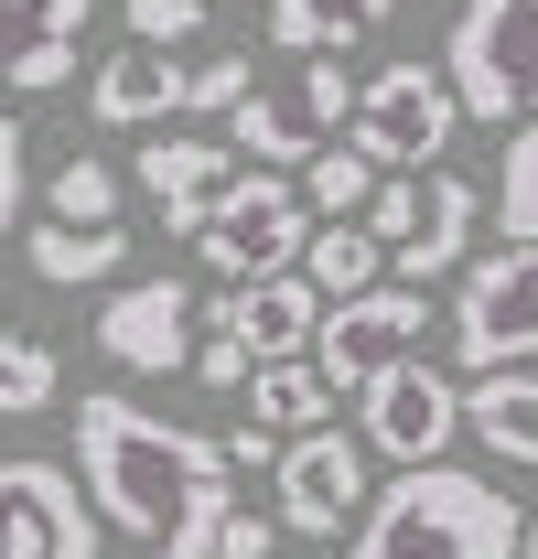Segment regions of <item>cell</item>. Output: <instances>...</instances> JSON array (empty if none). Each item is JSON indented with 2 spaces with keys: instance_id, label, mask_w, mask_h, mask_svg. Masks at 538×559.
<instances>
[{
  "instance_id": "cell-1",
  "label": "cell",
  "mask_w": 538,
  "mask_h": 559,
  "mask_svg": "<svg viewBox=\"0 0 538 559\" xmlns=\"http://www.w3.org/2000/svg\"><path fill=\"white\" fill-rule=\"evenodd\" d=\"M75 485H86V506H97L108 527H130L151 559H215L226 441L140 409L119 388H86V399H75Z\"/></svg>"
},
{
  "instance_id": "cell-11",
  "label": "cell",
  "mask_w": 538,
  "mask_h": 559,
  "mask_svg": "<svg viewBox=\"0 0 538 559\" xmlns=\"http://www.w3.org/2000/svg\"><path fill=\"white\" fill-rule=\"evenodd\" d=\"M0 559H108V516L66 463H0Z\"/></svg>"
},
{
  "instance_id": "cell-31",
  "label": "cell",
  "mask_w": 538,
  "mask_h": 559,
  "mask_svg": "<svg viewBox=\"0 0 538 559\" xmlns=\"http://www.w3.org/2000/svg\"><path fill=\"white\" fill-rule=\"evenodd\" d=\"M269 549H280V516H248V506L215 516V559H269Z\"/></svg>"
},
{
  "instance_id": "cell-33",
  "label": "cell",
  "mask_w": 538,
  "mask_h": 559,
  "mask_svg": "<svg viewBox=\"0 0 538 559\" xmlns=\"http://www.w3.org/2000/svg\"><path fill=\"white\" fill-rule=\"evenodd\" d=\"M517 559H538V516H528V527H517Z\"/></svg>"
},
{
  "instance_id": "cell-32",
  "label": "cell",
  "mask_w": 538,
  "mask_h": 559,
  "mask_svg": "<svg viewBox=\"0 0 538 559\" xmlns=\"http://www.w3.org/2000/svg\"><path fill=\"white\" fill-rule=\"evenodd\" d=\"M269 463H280V430L269 419H237L226 430V474H269Z\"/></svg>"
},
{
  "instance_id": "cell-9",
  "label": "cell",
  "mask_w": 538,
  "mask_h": 559,
  "mask_svg": "<svg viewBox=\"0 0 538 559\" xmlns=\"http://www.w3.org/2000/svg\"><path fill=\"white\" fill-rule=\"evenodd\" d=\"M431 334V280H366V290H344L335 312L313 323V377L335 388V399H355V377L377 366V355H409Z\"/></svg>"
},
{
  "instance_id": "cell-7",
  "label": "cell",
  "mask_w": 538,
  "mask_h": 559,
  "mask_svg": "<svg viewBox=\"0 0 538 559\" xmlns=\"http://www.w3.org/2000/svg\"><path fill=\"white\" fill-rule=\"evenodd\" d=\"M302 237H313V205H302V183H280L269 162H248L215 205H204V226L184 237L215 280H259V270H291L302 259Z\"/></svg>"
},
{
  "instance_id": "cell-23",
  "label": "cell",
  "mask_w": 538,
  "mask_h": 559,
  "mask_svg": "<svg viewBox=\"0 0 538 559\" xmlns=\"http://www.w3.org/2000/svg\"><path fill=\"white\" fill-rule=\"evenodd\" d=\"M377 22L366 11H344V0H269V44L280 55H355Z\"/></svg>"
},
{
  "instance_id": "cell-24",
  "label": "cell",
  "mask_w": 538,
  "mask_h": 559,
  "mask_svg": "<svg viewBox=\"0 0 538 559\" xmlns=\"http://www.w3.org/2000/svg\"><path fill=\"white\" fill-rule=\"evenodd\" d=\"M366 194H377V162H366V151H355V140H324V151H313V162H302V205L313 215H355L366 205Z\"/></svg>"
},
{
  "instance_id": "cell-30",
  "label": "cell",
  "mask_w": 538,
  "mask_h": 559,
  "mask_svg": "<svg viewBox=\"0 0 538 559\" xmlns=\"http://www.w3.org/2000/svg\"><path fill=\"white\" fill-rule=\"evenodd\" d=\"M248 86V55H204L195 75H184V108H204V119H226V97Z\"/></svg>"
},
{
  "instance_id": "cell-4",
  "label": "cell",
  "mask_w": 538,
  "mask_h": 559,
  "mask_svg": "<svg viewBox=\"0 0 538 559\" xmlns=\"http://www.w3.org/2000/svg\"><path fill=\"white\" fill-rule=\"evenodd\" d=\"M442 75L464 97V119H538V0H464Z\"/></svg>"
},
{
  "instance_id": "cell-29",
  "label": "cell",
  "mask_w": 538,
  "mask_h": 559,
  "mask_svg": "<svg viewBox=\"0 0 538 559\" xmlns=\"http://www.w3.org/2000/svg\"><path fill=\"white\" fill-rule=\"evenodd\" d=\"M130 33H140V44H195L204 0H130Z\"/></svg>"
},
{
  "instance_id": "cell-5",
  "label": "cell",
  "mask_w": 538,
  "mask_h": 559,
  "mask_svg": "<svg viewBox=\"0 0 538 559\" xmlns=\"http://www.w3.org/2000/svg\"><path fill=\"white\" fill-rule=\"evenodd\" d=\"M464 130V97H453V75L399 55V66L355 75V108H344V140L366 151V162H388V173H420V162H442Z\"/></svg>"
},
{
  "instance_id": "cell-10",
  "label": "cell",
  "mask_w": 538,
  "mask_h": 559,
  "mask_svg": "<svg viewBox=\"0 0 538 559\" xmlns=\"http://www.w3.org/2000/svg\"><path fill=\"white\" fill-rule=\"evenodd\" d=\"M269 485H280V538H335V527H355V506H366V441L335 430V419L280 430Z\"/></svg>"
},
{
  "instance_id": "cell-13",
  "label": "cell",
  "mask_w": 538,
  "mask_h": 559,
  "mask_svg": "<svg viewBox=\"0 0 538 559\" xmlns=\"http://www.w3.org/2000/svg\"><path fill=\"white\" fill-rule=\"evenodd\" d=\"M473 215H484V194H473L464 173H442V162H420V205H409V226L388 237V280H442L473 259Z\"/></svg>"
},
{
  "instance_id": "cell-2",
  "label": "cell",
  "mask_w": 538,
  "mask_h": 559,
  "mask_svg": "<svg viewBox=\"0 0 538 559\" xmlns=\"http://www.w3.org/2000/svg\"><path fill=\"white\" fill-rule=\"evenodd\" d=\"M517 506L495 474L464 463H399V485L355 506V538L344 559H517Z\"/></svg>"
},
{
  "instance_id": "cell-26",
  "label": "cell",
  "mask_w": 538,
  "mask_h": 559,
  "mask_svg": "<svg viewBox=\"0 0 538 559\" xmlns=\"http://www.w3.org/2000/svg\"><path fill=\"white\" fill-rule=\"evenodd\" d=\"M55 215H75V226H86V215H119V173L86 162V151H66V162H55Z\"/></svg>"
},
{
  "instance_id": "cell-8",
  "label": "cell",
  "mask_w": 538,
  "mask_h": 559,
  "mask_svg": "<svg viewBox=\"0 0 538 559\" xmlns=\"http://www.w3.org/2000/svg\"><path fill=\"white\" fill-rule=\"evenodd\" d=\"M453 430H464V388L420 345L377 355V366L355 377V441H366V452H388V463H442Z\"/></svg>"
},
{
  "instance_id": "cell-17",
  "label": "cell",
  "mask_w": 538,
  "mask_h": 559,
  "mask_svg": "<svg viewBox=\"0 0 538 559\" xmlns=\"http://www.w3.org/2000/svg\"><path fill=\"white\" fill-rule=\"evenodd\" d=\"M184 75L195 66H173V44H119V55H97L86 66V108L108 119V130H162L173 108H184Z\"/></svg>"
},
{
  "instance_id": "cell-18",
  "label": "cell",
  "mask_w": 538,
  "mask_h": 559,
  "mask_svg": "<svg viewBox=\"0 0 538 559\" xmlns=\"http://www.w3.org/2000/svg\"><path fill=\"white\" fill-rule=\"evenodd\" d=\"M464 430L506 474H538V366H484L464 388Z\"/></svg>"
},
{
  "instance_id": "cell-25",
  "label": "cell",
  "mask_w": 538,
  "mask_h": 559,
  "mask_svg": "<svg viewBox=\"0 0 538 559\" xmlns=\"http://www.w3.org/2000/svg\"><path fill=\"white\" fill-rule=\"evenodd\" d=\"M495 226L506 237H538V119L506 130V173H495Z\"/></svg>"
},
{
  "instance_id": "cell-3",
  "label": "cell",
  "mask_w": 538,
  "mask_h": 559,
  "mask_svg": "<svg viewBox=\"0 0 538 559\" xmlns=\"http://www.w3.org/2000/svg\"><path fill=\"white\" fill-rule=\"evenodd\" d=\"M344 108H355L344 55H291V75H248L226 97V140L248 162H313L324 140H344Z\"/></svg>"
},
{
  "instance_id": "cell-28",
  "label": "cell",
  "mask_w": 538,
  "mask_h": 559,
  "mask_svg": "<svg viewBox=\"0 0 538 559\" xmlns=\"http://www.w3.org/2000/svg\"><path fill=\"white\" fill-rule=\"evenodd\" d=\"M22 194H33V140H22L11 108H0V237L22 226Z\"/></svg>"
},
{
  "instance_id": "cell-12",
  "label": "cell",
  "mask_w": 538,
  "mask_h": 559,
  "mask_svg": "<svg viewBox=\"0 0 538 559\" xmlns=\"http://www.w3.org/2000/svg\"><path fill=\"white\" fill-rule=\"evenodd\" d=\"M97 355L130 366V377H173V366H195V290H184L173 270L108 290V312H97Z\"/></svg>"
},
{
  "instance_id": "cell-27",
  "label": "cell",
  "mask_w": 538,
  "mask_h": 559,
  "mask_svg": "<svg viewBox=\"0 0 538 559\" xmlns=\"http://www.w3.org/2000/svg\"><path fill=\"white\" fill-rule=\"evenodd\" d=\"M248 366H259V355L237 345V323H195V377L204 388H248Z\"/></svg>"
},
{
  "instance_id": "cell-22",
  "label": "cell",
  "mask_w": 538,
  "mask_h": 559,
  "mask_svg": "<svg viewBox=\"0 0 538 559\" xmlns=\"http://www.w3.org/2000/svg\"><path fill=\"white\" fill-rule=\"evenodd\" d=\"M55 399H66V355H55V334L0 323V419H44Z\"/></svg>"
},
{
  "instance_id": "cell-15",
  "label": "cell",
  "mask_w": 538,
  "mask_h": 559,
  "mask_svg": "<svg viewBox=\"0 0 538 559\" xmlns=\"http://www.w3.org/2000/svg\"><path fill=\"white\" fill-rule=\"evenodd\" d=\"M237 173H248V151H226V140H195V130H151V151H140V194L162 205V226H173V237H195L204 205H215Z\"/></svg>"
},
{
  "instance_id": "cell-20",
  "label": "cell",
  "mask_w": 538,
  "mask_h": 559,
  "mask_svg": "<svg viewBox=\"0 0 538 559\" xmlns=\"http://www.w3.org/2000/svg\"><path fill=\"white\" fill-rule=\"evenodd\" d=\"M302 280L344 301V290H366V280H388V248H377V226L366 215H313V237H302Z\"/></svg>"
},
{
  "instance_id": "cell-19",
  "label": "cell",
  "mask_w": 538,
  "mask_h": 559,
  "mask_svg": "<svg viewBox=\"0 0 538 559\" xmlns=\"http://www.w3.org/2000/svg\"><path fill=\"white\" fill-rule=\"evenodd\" d=\"M22 248H33V280H55V290H97V280L130 270V226L119 215H86V226L75 215H44Z\"/></svg>"
},
{
  "instance_id": "cell-16",
  "label": "cell",
  "mask_w": 538,
  "mask_h": 559,
  "mask_svg": "<svg viewBox=\"0 0 538 559\" xmlns=\"http://www.w3.org/2000/svg\"><path fill=\"white\" fill-rule=\"evenodd\" d=\"M195 323H237V345L248 355H302L313 345V323H324V290L291 270H259V280H226V301H204Z\"/></svg>"
},
{
  "instance_id": "cell-14",
  "label": "cell",
  "mask_w": 538,
  "mask_h": 559,
  "mask_svg": "<svg viewBox=\"0 0 538 559\" xmlns=\"http://www.w3.org/2000/svg\"><path fill=\"white\" fill-rule=\"evenodd\" d=\"M86 22H97V0H0V86L55 97V86L75 75Z\"/></svg>"
},
{
  "instance_id": "cell-6",
  "label": "cell",
  "mask_w": 538,
  "mask_h": 559,
  "mask_svg": "<svg viewBox=\"0 0 538 559\" xmlns=\"http://www.w3.org/2000/svg\"><path fill=\"white\" fill-rule=\"evenodd\" d=\"M453 366H538V237H506L453 280Z\"/></svg>"
},
{
  "instance_id": "cell-21",
  "label": "cell",
  "mask_w": 538,
  "mask_h": 559,
  "mask_svg": "<svg viewBox=\"0 0 538 559\" xmlns=\"http://www.w3.org/2000/svg\"><path fill=\"white\" fill-rule=\"evenodd\" d=\"M248 419L313 430V419H335V388L313 377V355H259V366H248Z\"/></svg>"
}]
</instances>
